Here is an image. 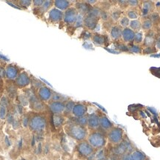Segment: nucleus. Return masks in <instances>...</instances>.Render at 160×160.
Segmentation results:
<instances>
[{
  "label": "nucleus",
  "mask_w": 160,
  "mask_h": 160,
  "mask_svg": "<svg viewBox=\"0 0 160 160\" xmlns=\"http://www.w3.org/2000/svg\"><path fill=\"white\" fill-rule=\"evenodd\" d=\"M88 142L94 148H100L105 145L106 139L101 133L94 132L88 137Z\"/></svg>",
  "instance_id": "f257e3e1"
},
{
  "label": "nucleus",
  "mask_w": 160,
  "mask_h": 160,
  "mask_svg": "<svg viewBox=\"0 0 160 160\" xmlns=\"http://www.w3.org/2000/svg\"><path fill=\"white\" fill-rule=\"evenodd\" d=\"M124 131L119 127L111 128L108 134V138L109 142L114 145H118L123 140Z\"/></svg>",
  "instance_id": "f03ea898"
},
{
  "label": "nucleus",
  "mask_w": 160,
  "mask_h": 160,
  "mask_svg": "<svg viewBox=\"0 0 160 160\" xmlns=\"http://www.w3.org/2000/svg\"><path fill=\"white\" fill-rule=\"evenodd\" d=\"M68 134L72 138L76 140H82L86 137L87 132L85 128L81 125H74L69 127Z\"/></svg>",
  "instance_id": "7ed1b4c3"
},
{
  "label": "nucleus",
  "mask_w": 160,
  "mask_h": 160,
  "mask_svg": "<svg viewBox=\"0 0 160 160\" xmlns=\"http://www.w3.org/2000/svg\"><path fill=\"white\" fill-rule=\"evenodd\" d=\"M131 144L127 140H122V142L117 145L115 148V153L117 155H123L125 153H130Z\"/></svg>",
  "instance_id": "20e7f679"
},
{
  "label": "nucleus",
  "mask_w": 160,
  "mask_h": 160,
  "mask_svg": "<svg viewBox=\"0 0 160 160\" xmlns=\"http://www.w3.org/2000/svg\"><path fill=\"white\" fill-rule=\"evenodd\" d=\"M78 151L85 156H88L93 153V147L88 142H82L78 145Z\"/></svg>",
  "instance_id": "39448f33"
},
{
  "label": "nucleus",
  "mask_w": 160,
  "mask_h": 160,
  "mask_svg": "<svg viewBox=\"0 0 160 160\" xmlns=\"http://www.w3.org/2000/svg\"><path fill=\"white\" fill-rule=\"evenodd\" d=\"M154 8V3L151 1H145L142 2V8H141V13L143 16H147L150 15Z\"/></svg>",
  "instance_id": "423d86ee"
},
{
  "label": "nucleus",
  "mask_w": 160,
  "mask_h": 160,
  "mask_svg": "<svg viewBox=\"0 0 160 160\" xmlns=\"http://www.w3.org/2000/svg\"><path fill=\"white\" fill-rule=\"evenodd\" d=\"M135 34L133 30L129 28H125L122 31V38L125 42H131L134 40Z\"/></svg>",
  "instance_id": "0eeeda50"
},
{
  "label": "nucleus",
  "mask_w": 160,
  "mask_h": 160,
  "mask_svg": "<svg viewBox=\"0 0 160 160\" xmlns=\"http://www.w3.org/2000/svg\"><path fill=\"white\" fill-rule=\"evenodd\" d=\"M77 18L76 12V10L74 8H70L68 11L65 12V21L67 23H73V22H76Z\"/></svg>",
  "instance_id": "6e6552de"
},
{
  "label": "nucleus",
  "mask_w": 160,
  "mask_h": 160,
  "mask_svg": "<svg viewBox=\"0 0 160 160\" xmlns=\"http://www.w3.org/2000/svg\"><path fill=\"white\" fill-rule=\"evenodd\" d=\"M154 33L153 31H150L145 37L143 41V45L146 47H152L156 44V39Z\"/></svg>",
  "instance_id": "1a4fd4ad"
},
{
  "label": "nucleus",
  "mask_w": 160,
  "mask_h": 160,
  "mask_svg": "<svg viewBox=\"0 0 160 160\" xmlns=\"http://www.w3.org/2000/svg\"><path fill=\"white\" fill-rule=\"evenodd\" d=\"M85 112H86V108L81 104L75 105L73 108V113L76 116L82 117L85 114Z\"/></svg>",
  "instance_id": "9d476101"
},
{
  "label": "nucleus",
  "mask_w": 160,
  "mask_h": 160,
  "mask_svg": "<svg viewBox=\"0 0 160 160\" xmlns=\"http://www.w3.org/2000/svg\"><path fill=\"white\" fill-rule=\"evenodd\" d=\"M99 125L105 130L111 129L114 126L112 122L106 116H102L101 118H99Z\"/></svg>",
  "instance_id": "9b49d317"
},
{
  "label": "nucleus",
  "mask_w": 160,
  "mask_h": 160,
  "mask_svg": "<svg viewBox=\"0 0 160 160\" xmlns=\"http://www.w3.org/2000/svg\"><path fill=\"white\" fill-rule=\"evenodd\" d=\"M88 124L90 128H96L99 125V118L95 114L90 116L88 120Z\"/></svg>",
  "instance_id": "f8f14e48"
},
{
  "label": "nucleus",
  "mask_w": 160,
  "mask_h": 160,
  "mask_svg": "<svg viewBox=\"0 0 160 160\" xmlns=\"http://www.w3.org/2000/svg\"><path fill=\"white\" fill-rule=\"evenodd\" d=\"M122 28L119 26L113 27L111 31V36L114 40H119L122 37Z\"/></svg>",
  "instance_id": "ddd939ff"
},
{
  "label": "nucleus",
  "mask_w": 160,
  "mask_h": 160,
  "mask_svg": "<svg viewBox=\"0 0 160 160\" xmlns=\"http://www.w3.org/2000/svg\"><path fill=\"white\" fill-rule=\"evenodd\" d=\"M51 108L56 114H60L65 110V105L62 102H55L51 104Z\"/></svg>",
  "instance_id": "4468645a"
},
{
  "label": "nucleus",
  "mask_w": 160,
  "mask_h": 160,
  "mask_svg": "<svg viewBox=\"0 0 160 160\" xmlns=\"http://www.w3.org/2000/svg\"><path fill=\"white\" fill-rule=\"evenodd\" d=\"M50 18L54 22H56L62 18V13L57 9H53L50 13Z\"/></svg>",
  "instance_id": "2eb2a0df"
},
{
  "label": "nucleus",
  "mask_w": 160,
  "mask_h": 160,
  "mask_svg": "<svg viewBox=\"0 0 160 160\" xmlns=\"http://www.w3.org/2000/svg\"><path fill=\"white\" fill-rule=\"evenodd\" d=\"M129 26L130 28H131V30H133L134 32H135V31L139 32V31H140V29L142 28V23H141L139 20L138 19L131 20V21H130Z\"/></svg>",
  "instance_id": "dca6fc26"
},
{
  "label": "nucleus",
  "mask_w": 160,
  "mask_h": 160,
  "mask_svg": "<svg viewBox=\"0 0 160 160\" xmlns=\"http://www.w3.org/2000/svg\"><path fill=\"white\" fill-rule=\"evenodd\" d=\"M131 154L134 160H145L148 158L142 151H139V150H135L134 152L131 153Z\"/></svg>",
  "instance_id": "f3484780"
},
{
  "label": "nucleus",
  "mask_w": 160,
  "mask_h": 160,
  "mask_svg": "<svg viewBox=\"0 0 160 160\" xmlns=\"http://www.w3.org/2000/svg\"><path fill=\"white\" fill-rule=\"evenodd\" d=\"M32 126L35 129H42L45 126V121H44L43 119L39 118V117L35 119H34L32 122Z\"/></svg>",
  "instance_id": "a211bd4d"
},
{
  "label": "nucleus",
  "mask_w": 160,
  "mask_h": 160,
  "mask_svg": "<svg viewBox=\"0 0 160 160\" xmlns=\"http://www.w3.org/2000/svg\"><path fill=\"white\" fill-rule=\"evenodd\" d=\"M85 24L87 27H88L91 29H93L96 25V18L88 16L85 19Z\"/></svg>",
  "instance_id": "6ab92c4d"
},
{
  "label": "nucleus",
  "mask_w": 160,
  "mask_h": 160,
  "mask_svg": "<svg viewBox=\"0 0 160 160\" xmlns=\"http://www.w3.org/2000/svg\"><path fill=\"white\" fill-rule=\"evenodd\" d=\"M93 40H94V43L96 45H103L105 43V36L96 34L93 37Z\"/></svg>",
  "instance_id": "aec40b11"
},
{
  "label": "nucleus",
  "mask_w": 160,
  "mask_h": 160,
  "mask_svg": "<svg viewBox=\"0 0 160 160\" xmlns=\"http://www.w3.org/2000/svg\"><path fill=\"white\" fill-rule=\"evenodd\" d=\"M129 51L131 53H134V54H142V50L141 47L139 45H136V44H131L129 47H128Z\"/></svg>",
  "instance_id": "412c9836"
},
{
  "label": "nucleus",
  "mask_w": 160,
  "mask_h": 160,
  "mask_svg": "<svg viewBox=\"0 0 160 160\" xmlns=\"http://www.w3.org/2000/svg\"><path fill=\"white\" fill-rule=\"evenodd\" d=\"M153 25H154V24H153V22H151V20H150L149 19H145L143 22H142V28L143 30H145V31H148L152 28Z\"/></svg>",
  "instance_id": "4be33fe9"
},
{
  "label": "nucleus",
  "mask_w": 160,
  "mask_h": 160,
  "mask_svg": "<svg viewBox=\"0 0 160 160\" xmlns=\"http://www.w3.org/2000/svg\"><path fill=\"white\" fill-rule=\"evenodd\" d=\"M70 3L68 1H56L55 5L58 8L61 10L66 9L68 6H69Z\"/></svg>",
  "instance_id": "5701e85b"
},
{
  "label": "nucleus",
  "mask_w": 160,
  "mask_h": 160,
  "mask_svg": "<svg viewBox=\"0 0 160 160\" xmlns=\"http://www.w3.org/2000/svg\"><path fill=\"white\" fill-rule=\"evenodd\" d=\"M149 19L154 23H158L160 22V16L157 12H153L149 15Z\"/></svg>",
  "instance_id": "b1692460"
},
{
  "label": "nucleus",
  "mask_w": 160,
  "mask_h": 160,
  "mask_svg": "<svg viewBox=\"0 0 160 160\" xmlns=\"http://www.w3.org/2000/svg\"><path fill=\"white\" fill-rule=\"evenodd\" d=\"M142 40H143V34H142V31H139L136 34H135L134 41L135 42V43H136V45L142 42Z\"/></svg>",
  "instance_id": "393cba45"
},
{
  "label": "nucleus",
  "mask_w": 160,
  "mask_h": 160,
  "mask_svg": "<svg viewBox=\"0 0 160 160\" xmlns=\"http://www.w3.org/2000/svg\"><path fill=\"white\" fill-rule=\"evenodd\" d=\"M127 14H128V18L131 19V20L137 19L139 17L138 13L134 10H130V11H128Z\"/></svg>",
  "instance_id": "a878e982"
},
{
  "label": "nucleus",
  "mask_w": 160,
  "mask_h": 160,
  "mask_svg": "<svg viewBox=\"0 0 160 160\" xmlns=\"http://www.w3.org/2000/svg\"><path fill=\"white\" fill-rule=\"evenodd\" d=\"M40 94H41V96H42V97L44 99H48L51 96V91L48 88H43V89H42Z\"/></svg>",
  "instance_id": "bb28decb"
},
{
  "label": "nucleus",
  "mask_w": 160,
  "mask_h": 160,
  "mask_svg": "<svg viewBox=\"0 0 160 160\" xmlns=\"http://www.w3.org/2000/svg\"><path fill=\"white\" fill-rule=\"evenodd\" d=\"M116 49L119 50V51H122V52H128L129 49H128V47L127 45H125V44L122 43H118L115 45Z\"/></svg>",
  "instance_id": "cd10ccee"
},
{
  "label": "nucleus",
  "mask_w": 160,
  "mask_h": 160,
  "mask_svg": "<svg viewBox=\"0 0 160 160\" xmlns=\"http://www.w3.org/2000/svg\"><path fill=\"white\" fill-rule=\"evenodd\" d=\"M119 23H120V26L123 27L124 28H127L128 25H129L130 20H129V19L128 18V17L124 16V17H122L121 19H120Z\"/></svg>",
  "instance_id": "c85d7f7f"
},
{
  "label": "nucleus",
  "mask_w": 160,
  "mask_h": 160,
  "mask_svg": "<svg viewBox=\"0 0 160 160\" xmlns=\"http://www.w3.org/2000/svg\"><path fill=\"white\" fill-rule=\"evenodd\" d=\"M156 52V49L154 47H146L142 50V53L145 54H153Z\"/></svg>",
  "instance_id": "c756f323"
},
{
  "label": "nucleus",
  "mask_w": 160,
  "mask_h": 160,
  "mask_svg": "<svg viewBox=\"0 0 160 160\" xmlns=\"http://www.w3.org/2000/svg\"><path fill=\"white\" fill-rule=\"evenodd\" d=\"M150 71L151 74L154 76H156L157 78L160 79V68H155V67H152L150 68Z\"/></svg>",
  "instance_id": "7c9ffc66"
},
{
  "label": "nucleus",
  "mask_w": 160,
  "mask_h": 160,
  "mask_svg": "<svg viewBox=\"0 0 160 160\" xmlns=\"http://www.w3.org/2000/svg\"><path fill=\"white\" fill-rule=\"evenodd\" d=\"M120 160H134V159H133L131 153H125V154L122 155Z\"/></svg>",
  "instance_id": "2f4dec72"
},
{
  "label": "nucleus",
  "mask_w": 160,
  "mask_h": 160,
  "mask_svg": "<svg viewBox=\"0 0 160 160\" xmlns=\"http://www.w3.org/2000/svg\"><path fill=\"white\" fill-rule=\"evenodd\" d=\"M121 12L119 11H115L112 13V18L114 20H118L119 19Z\"/></svg>",
  "instance_id": "473e14b6"
},
{
  "label": "nucleus",
  "mask_w": 160,
  "mask_h": 160,
  "mask_svg": "<svg viewBox=\"0 0 160 160\" xmlns=\"http://www.w3.org/2000/svg\"><path fill=\"white\" fill-rule=\"evenodd\" d=\"M79 8L82 10V12H85V11H88L89 10L88 5L87 4H80V7H79Z\"/></svg>",
  "instance_id": "72a5a7b5"
},
{
  "label": "nucleus",
  "mask_w": 160,
  "mask_h": 160,
  "mask_svg": "<svg viewBox=\"0 0 160 160\" xmlns=\"http://www.w3.org/2000/svg\"><path fill=\"white\" fill-rule=\"evenodd\" d=\"M128 4L131 7H136L139 5V2L136 0H131V1H128Z\"/></svg>",
  "instance_id": "f704fd0d"
},
{
  "label": "nucleus",
  "mask_w": 160,
  "mask_h": 160,
  "mask_svg": "<svg viewBox=\"0 0 160 160\" xmlns=\"http://www.w3.org/2000/svg\"><path fill=\"white\" fill-rule=\"evenodd\" d=\"M76 24H77V26H79V25H82V16H81V15L77 16L76 20Z\"/></svg>",
  "instance_id": "c9c22d12"
},
{
  "label": "nucleus",
  "mask_w": 160,
  "mask_h": 160,
  "mask_svg": "<svg viewBox=\"0 0 160 160\" xmlns=\"http://www.w3.org/2000/svg\"><path fill=\"white\" fill-rule=\"evenodd\" d=\"M88 120L87 119L86 117H81V118L79 119V123L81 124L82 125H86L87 123H88Z\"/></svg>",
  "instance_id": "e433bc0d"
},
{
  "label": "nucleus",
  "mask_w": 160,
  "mask_h": 160,
  "mask_svg": "<svg viewBox=\"0 0 160 160\" xmlns=\"http://www.w3.org/2000/svg\"><path fill=\"white\" fill-rule=\"evenodd\" d=\"M105 49L106 50V51H108V52L111 53V54H119V53H120L119 51H116V50H114V49H110V48H105Z\"/></svg>",
  "instance_id": "4c0bfd02"
},
{
  "label": "nucleus",
  "mask_w": 160,
  "mask_h": 160,
  "mask_svg": "<svg viewBox=\"0 0 160 160\" xmlns=\"http://www.w3.org/2000/svg\"><path fill=\"white\" fill-rule=\"evenodd\" d=\"M156 45L157 48L160 49V37L157 40H156Z\"/></svg>",
  "instance_id": "58836bf2"
},
{
  "label": "nucleus",
  "mask_w": 160,
  "mask_h": 160,
  "mask_svg": "<svg viewBox=\"0 0 160 160\" xmlns=\"http://www.w3.org/2000/svg\"><path fill=\"white\" fill-rule=\"evenodd\" d=\"M148 111H151V112H152L154 114H156V110L154 109V108H148Z\"/></svg>",
  "instance_id": "ea45409f"
},
{
  "label": "nucleus",
  "mask_w": 160,
  "mask_h": 160,
  "mask_svg": "<svg viewBox=\"0 0 160 160\" xmlns=\"http://www.w3.org/2000/svg\"><path fill=\"white\" fill-rule=\"evenodd\" d=\"M90 36H91V34H90L89 32H88V31H85V36H85V39L89 38Z\"/></svg>",
  "instance_id": "a19ab883"
},
{
  "label": "nucleus",
  "mask_w": 160,
  "mask_h": 160,
  "mask_svg": "<svg viewBox=\"0 0 160 160\" xmlns=\"http://www.w3.org/2000/svg\"><path fill=\"white\" fill-rule=\"evenodd\" d=\"M145 160H151V159H148V158H147Z\"/></svg>",
  "instance_id": "79ce46f5"
},
{
  "label": "nucleus",
  "mask_w": 160,
  "mask_h": 160,
  "mask_svg": "<svg viewBox=\"0 0 160 160\" xmlns=\"http://www.w3.org/2000/svg\"><path fill=\"white\" fill-rule=\"evenodd\" d=\"M159 26H160V22H159Z\"/></svg>",
  "instance_id": "37998d69"
}]
</instances>
